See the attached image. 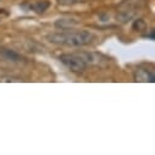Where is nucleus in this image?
I'll return each instance as SVG.
<instances>
[{"label": "nucleus", "instance_id": "nucleus-1", "mask_svg": "<svg viewBox=\"0 0 155 155\" xmlns=\"http://www.w3.org/2000/svg\"><path fill=\"white\" fill-rule=\"evenodd\" d=\"M47 38L50 43L76 48V47H83L92 43L94 35L88 31H76V32L51 33Z\"/></svg>", "mask_w": 155, "mask_h": 155}, {"label": "nucleus", "instance_id": "nucleus-2", "mask_svg": "<svg viewBox=\"0 0 155 155\" xmlns=\"http://www.w3.org/2000/svg\"><path fill=\"white\" fill-rule=\"evenodd\" d=\"M59 60L70 71L76 72V73H82L87 67L86 60L80 54H64V55H60Z\"/></svg>", "mask_w": 155, "mask_h": 155}, {"label": "nucleus", "instance_id": "nucleus-3", "mask_svg": "<svg viewBox=\"0 0 155 155\" xmlns=\"http://www.w3.org/2000/svg\"><path fill=\"white\" fill-rule=\"evenodd\" d=\"M134 78L137 82H154L155 76L153 72L148 71V70H138L134 74Z\"/></svg>", "mask_w": 155, "mask_h": 155}, {"label": "nucleus", "instance_id": "nucleus-4", "mask_svg": "<svg viewBox=\"0 0 155 155\" xmlns=\"http://www.w3.org/2000/svg\"><path fill=\"white\" fill-rule=\"evenodd\" d=\"M0 55H2L5 60H9V61H14V62H18L22 60V56L17 53H15L14 50H10V49H5V48H2L0 49Z\"/></svg>", "mask_w": 155, "mask_h": 155}, {"label": "nucleus", "instance_id": "nucleus-5", "mask_svg": "<svg viewBox=\"0 0 155 155\" xmlns=\"http://www.w3.org/2000/svg\"><path fill=\"white\" fill-rule=\"evenodd\" d=\"M50 6V3L47 0H42V2H34L32 4H29V9L33 10L37 14H43L44 11H47Z\"/></svg>", "mask_w": 155, "mask_h": 155}, {"label": "nucleus", "instance_id": "nucleus-6", "mask_svg": "<svg viewBox=\"0 0 155 155\" xmlns=\"http://www.w3.org/2000/svg\"><path fill=\"white\" fill-rule=\"evenodd\" d=\"M77 23L76 20H58L56 22H55V26L58 27V28H60V29H67V28H70V27H74Z\"/></svg>", "mask_w": 155, "mask_h": 155}, {"label": "nucleus", "instance_id": "nucleus-7", "mask_svg": "<svg viewBox=\"0 0 155 155\" xmlns=\"http://www.w3.org/2000/svg\"><path fill=\"white\" fill-rule=\"evenodd\" d=\"M145 28H147V25H145V22L143 20H136L133 22V25H132V29L136 31V32H142Z\"/></svg>", "mask_w": 155, "mask_h": 155}, {"label": "nucleus", "instance_id": "nucleus-8", "mask_svg": "<svg viewBox=\"0 0 155 155\" xmlns=\"http://www.w3.org/2000/svg\"><path fill=\"white\" fill-rule=\"evenodd\" d=\"M84 0H58V3L60 5H73V4H77V3H82Z\"/></svg>", "mask_w": 155, "mask_h": 155}, {"label": "nucleus", "instance_id": "nucleus-9", "mask_svg": "<svg viewBox=\"0 0 155 155\" xmlns=\"http://www.w3.org/2000/svg\"><path fill=\"white\" fill-rule=\"evenodd\" d=\"M145 37H147V38H149V39H151V41H154V29H151V31H150V33H149V34H147Z\"/></svg>", "mask_w": 155, "mask_h": 155}]
</instances>
